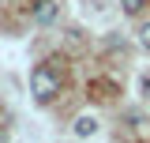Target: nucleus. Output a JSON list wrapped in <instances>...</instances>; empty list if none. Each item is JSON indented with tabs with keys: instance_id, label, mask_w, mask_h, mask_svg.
<instances>
[{
	"instance_id": "nucleus-1",
	"label": "nucleus",
	"mask_w": 150,
	"mask_h": 143,
	"mask_svg": "<svg viewBox=\"0 0 150 143\" xmlns=\"http://www.w3.org/2000/svg\"><path fill=\"white\" fill-rule=\"evenodd\" d=\"M30 90H34L38 102H53L56 94H60V72L53 68V60L49 64H38L30 72Z\"/></svg>"
},
{
	"instance_id": "nucleus-2",
	"label": "nucleus",
	"mask_w": 150,
	"mask_h": 143,
	"mask_svg": "<svg viewBox=\"0 0 150 143\" xmlns=\"http://www.w3.org/2000/svg\"><path fill=\"white\" fill-rule=\"evenodd\" d=\"M34 19H38V23H53V19H56V0H38Z\"/></svg>"
},
{
	"instance_id": "nucleus-4",
	"label": "nucleus",
	"mask_w": 150,
	"mask_h": 143,
	"mask_svg": "<svg viewBox=\"0 0 150 143\" xmlns=\"http://www.w3.org/2000/svg\"><path fill=\"white\" fill-rule=\"evenodd\" d=\"M120 8H124V15H139L146 8V0H120Z\"/></svg>"
},
{
	"instance_id": "nucleus-3",
	"label": "nucleus",
	"mask_w": 150,
	"mask_h": 143,
	"mask_svg": "<svg viewBox=\"0 0 150 143\" xmlns=\"http://www.w3.org/2000/svg\"><path fill=\"white\" fill-rule=\"evenodd\" d=\"M94 132H98V121H94V117H79V121H75V136L86 139V136H94Z\"/></svg>"
},
{
	"instance_id": "nucleus-6",
	"label": "nucleus",
	"mask_w": 150,
	"mask_h": 143,
	"mask_svg": "<svg viewBox=\"0 0 150 143\" xmlns=\"http://www.w3.org/2000/svg\"><path fill=\"white\" fill-rule=\"evenodd\" d=\"M0 143H8V136H4V128H0Z\"/></svg>"
},
{
	"instance_id": "nucleus-5",
	"label": "nucleus",
	"mask_w": 150,
	"mask_h": 143,
	"mask_svg": "<svg viewBox=\"0 0 150 143\" xmlns=\"http://www.w3.org/2000/svg\"><path fill=\"white\" fill-rule=\"evenodd\" d=\"M139 45H143V49H146V53H150V23H146V26H143V30H139Z\"/></svg>"
}]
</instances>
